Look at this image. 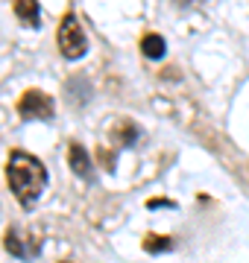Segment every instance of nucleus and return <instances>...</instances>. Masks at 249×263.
<instances>
[{
	"mask_svg": "<svg viewBox=\"0 0 249 263\" xmlns=\"http://www.w3.org/2000/svg\"><path fill=\"white\" fill-rule=\"evenodd\" d=\"M6 179H9L12 196L24 208H32L41 199L44 187H47V167L32 152L12 149L9 161H6Z\"/></svg>",
	"mask_w": 249,
	"mask_h": 263,
	"instance_id": "f257e3e1",
	"label": "nucleus"
},
{
	"mask_svg": "<svg viewBox=\"0 0 249 263\" xmlns=\"http://www.w3.org/2000/svg\"><path fill=\"white\" fill-rule=\"evenodd\" d=\"M59 53L67 59V62H77L88 53V38H85V29L79 24V18L74 12H67L62 24H59Z\"/></svg>",
	"mask_w": 249,
	"mask_h": 263,
	"instance_id": "f03ea898",
	"label": "nucleus"
},
{
	"mask_svg": "<svg viewBox=\"0 0 249 263\" xmlns=\"http://www.w3.org/2000/svg\"><path fill=\"white\" fill-rule=\"evenodd\" d=\"M18 114L24 120H50V117L56 114L53 97L32 88V91H27V94L18 100Z\"/></svg>",
	"mask_w": 249,
	"mask_h": 263,
	"instance_id": "7ed1b4c3",
	"label": "nucleus"
},
{
	"mask_svg": "<svg viewBox=\"0 0 249 263\" xmlns=\"http://www.w3.org/2000/svg\"><path fill=\"white\" fill-rule=\"evenodd\" d=\"M6 252L15 254V257H21V260H32L35 254L41 252V237L29 234V231H24V228L12 226L9 231H6Z\"/></svg>",
	"mask_w": 249,
	"mask_h": 263,
	"instance_id": "20e7f679",
	"label": "nucleus"
},
{
	"mask_svg": "<svg viewBox=\"0 0 249 263\" xmlns=\"http://www.w3.org/2000/svg\"><path fill=\"white\" fill-rule=\"evenodd\" d=\"M67 164H70V170L77 173L79 179H91V173H94V164L88 158V149L77 141L67 146Z\"/></svg>",
	"mask_w": 249,
	"mask_h": 263,
	"instance_id": "39448f33",
	"label": "nucleus"
},
{
	"mask_svg": "<svg viewBox=\"0 0 249 263\" xmlns=\"http://www.w3.org/2000/svg\"><path fill=\"white\" fill-rule=\"evenodd\" d=\"M12 9H15V15H18V21H24L27 27H39L41 9H39V3H35V0H18Z\"/></svg>",
	"mask_w": 249,
	"mask_h": 263,
	"instance_id": "423d86ee",
	"label": "nucleus"
},
{
	"mask_svg": "<svg viewBox=\"0 0 249 263\" xmlns=\"http://www.w3.org/2000/svg\"><path fill=\"white\" fill-rule=\"evenodd\" d=\"M164 50H167V41H164L158 32H147V35L141 38V53H144L147 59H162Z\"/></svg>",
	"mask_w": 249,
	"mask_h": 263,
	"instance_id": "0eeeda50",
	"label": "nucleus"
},
{
	"mask_svg": "<svg viewBox=\"0 0 249 263\" xmlns=\"http://www.w3.org/2000/svg\"><path fill=\"white\" fill-rule=\"evenodd\" d=\"M144 249H147L150 254H155V252H170V249H173V240H170V237H158V234H147Z\"/></svg>",
	"mask_w": 249,
	"mask_h": 263,
	"instance_id": "6e6552de",
	"label": "nucleus"
}]
</instances>
